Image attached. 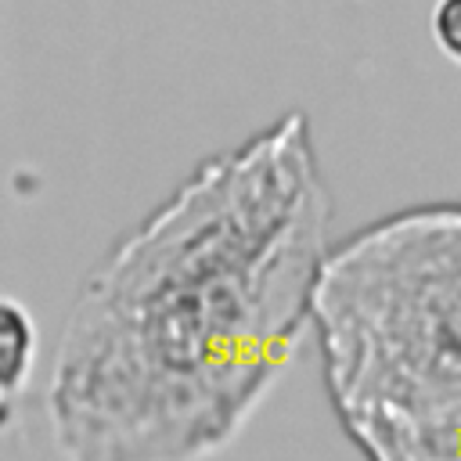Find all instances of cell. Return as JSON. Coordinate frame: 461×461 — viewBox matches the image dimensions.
I'll use <instances>...</instances> for the list:
<instances>
[{"instance_id": "cell-2", "label": "cell", "mask_w": 461, "mask_h": 461, "mask_svg": "<svg viewBox=\"0 0 461 461\" xmlns=\"http://www.w3.org/2000/svg\"><path fill=\"white\" fill-rule=\"evenodd\" d=\"M331 411L364 461H461V346L389 313L313 299Z\"/></svg>"}, {"instance_id": "cell-3", "label": "cell", "mask_w": 461, "mask_h": 461, "mask_svg": "<svg viewBox=\"0 0 461 461\" xmlns=\"http://www.w3.org/2000/svg\"><path fill=\"white\" fill-rule=\"evenodd\" d=\"M313 299L389 313L461 346V202L400 209L331 245Z\"/></svg>"}, {"instance_id": "cell-5", "label": "cell", "mask_w": 461, "mask_h": 461, "mask_svg": "<svg viewBox=\"0 0 461 461\" xmlns=\"http://www.w3.org/2000/svg\"><path fill=\"white\" fill-rule=\"evenodd\" d=\"M429 32L436 47L461 65V0H436L429 14Z\"/></svg>"}, {"instance_id": "cell-1", "label": "cell", "mask_w": 461, "mask_h": 461, "mask_svg": "<svg viewBox=\"0 0 461 461\" xmlns=\"http://www.w3.org/2000/svg\"><path fill=\"white\" fill-rule=\"evenodd\" d=\"M328 249L303 112L198 162L68 306L47 378L61 461H205L234 443L313 324Z\"/></svg>"}, {"instance_id": "cell-4", "label": "cell", "mask_w": 461, "mask_h": 461, "mask_svg": "<svg viewBox=\"0 0 461 461\" xmlns=\"http://www.w3.org/2000/svg\"><path fill=\"white\" fill-rule=\"evenodd\" d=\"M36 357V321L32 313L11 299L0 295V400H11L22 393Z\"/></svg>"}]
</instances>
